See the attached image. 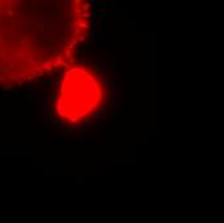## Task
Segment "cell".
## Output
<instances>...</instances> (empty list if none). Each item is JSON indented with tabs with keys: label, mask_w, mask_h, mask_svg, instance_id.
I'll list each match as a JSON object with an SVG mask.
<instances>
[{
	"label": "cell",
	"mask_w": 224,
	"mask_h": 223,
	"mask_svg": "<svg viewBox=\"0 0 224 223\" xmlns=\"http://www.w3.org/2000/svg\"><path fill=\"white\" fill-rule=\"evenodd\" d=\"M106 98L102 76L85 65L66 67L56 95V116L64 125H79L100 110Z\"/></svg>",
	"instance_id": "cell-2"
},
{
	"label": "cell",
	"mask_w": 224,
	"mask_h": 223,
	"mask_svg": "<svg viewBox=\"0 0 224 223\" xmlns=\"http://www.w3.org/2000/svg\"><path fill=\"white\" fill-rule=\"evenodd\" d=\"M32 5L0 1V84H20L66 68L88 35L85 3H62L53 16L31 14Z\"/></svg>",
	"instance_id": "cell-1"
}]
</instances>
